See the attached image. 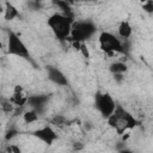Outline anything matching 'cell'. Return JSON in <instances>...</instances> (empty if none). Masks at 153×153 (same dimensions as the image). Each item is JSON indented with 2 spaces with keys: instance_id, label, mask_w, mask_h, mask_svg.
<instances>
[{
  "instance_id": "obj_1",
  "label": "cell",
  "mask_w": 153,
  "mask_h": 153,
  "mask_svg": "<svg viewBox=\"0 0 153 153\" xmlns=\"http://www.w3.org/2000/svg\"><path fill=\"white\" fill-rule=\"evenodd\" d=\"M108 124L114 128L117 134L122 135L126 131L134 129L137 126V121L128 110L117 105L114 114L108 118Z\"/></svg>"
},
{
  "instance_id": "obj_2",
  "label": "cell",
  "mask_w": 153,
  "mask_h": 153,
  "mask_svg": "<svg viewBox=\"0 0 153 153\" xmlns=\"http://www.w3.org/2000/svg\"><path fill=\"white\" fill-rule=\"evenodd\" d=\"M74 22V19L68 18L62 13H54L48 18V26L59 41H67L71 36Z\"/></svg>"
},
{
  "instance_id": "obj_3",
  "label": "cell",
  "mask_w": 153,
  "mask_h": 153,
  "mask_svg": "<svg viewBox=\"0 0 153 153\" xmlns=\"http://www.w3.org/2000/svg\"><path fill=\"white\" fill-rule=\"evenodd\" d=\"M97 31L96 25L90 20H76L73 23L71 36L67 41L84 43L86 39L92 37Z\"/></svg>"
},
{
  "instance_id": "obj_4",
  "label": "cell",
  "mask_w": 153,
  "mask_h": 153,
  "mask_svg": "<svg viewBox=\"0 0 153 153\" xmlns=\"http://www.w3.org/2000/svg\"><path fill=\"white\" fill-rule=\"evenodd\" d=\"M99 47L100 49L108 54V55H114L116 53H123L124 51V45L122 42L112 33L110 32H102L99 35Z\"/></svg>"
},
{
  "instance_id": "obj_5",
  "label": "cell",
  "mask_w": 153,
  "mask_h": 153,
  "mask_svg": "<svg viewBox=\"0 0 153 153\" xmlns=\"http://www.w3.org/2000/svg\"><path fill=\"white\" fill-rule=\"evenodd\" d=\"M94 106L98 110V112L104 117V118H109L115 109H116V103L112 99V97L109 93H103V92H96L94 94Z\"/></svg>"
},
{
  "instance_id": "obj_6",
  "label": "cell",
  "mask_w": 153,
  "mask_h": 153,
  "mask_svg": "<svg viewBox=\"0 0 153 153\" xmlns=\"http://www.w3.org/2000/svg\"><path fill=\"white\" fill-rule=\"evenodd\" d=\"M7 53L10 55H14L18 57L30 60L29 49L26 48L25 43L20 39V37L13 31H10L7 35Z\"/></svg>"
},
{
  "instance_id": "obj_7",
  "label": "cell",
  "mask_w": 153,
  "mask_h": 153,
  "mask_svg": "<svg viewBox=\"0 0 153 153\" xmlns=\"http://www.w3.org/2000/svg\"><path fill=\"white\" fill-rule=\"evenodd\" d=\"M31 134H32V136H35L39 141L44 142L45 145H53V142L59 139L56 131L50 126H43V127L33 130Z\"/></svg>"
},
{
  "instance_id": "obj_8",
  "label": "cell",
  "mask_w": 153,
  "mask_h": 153,
  "mask_svg": "<svg viewBox=\"0 0 153 153\" xmlns=\"http://www.w3.org/2000/svg\"><path fill=\"white\" fill-rule=\"evenodd\" d=\"M47 73H48V78L50 81H53L54 84L59 85V86H67L68 85V80L66 78V75L56 67L54 66H48L47 67Z\"/></svg>"
},
{
  "instance_id": "obj_9",
  "label": "cell",
  "mask_w": 153,
  "mask_h": 153,
  "mask_svg": "<svg viewBox=\"0 0 153 153\" xmlns=\"http://www.w3.org/2000/svg\"><path fill=\"white\" fill-rule=\"evenodd\" d=\"M27 99H29V96H26L23 91V87L17 85L14 87V91H13V96L10 98V100L13 103L14 106L17 108H23L27 104Z\"/></svg>"
},
{
  "instance_id": "obj_10",
  "label": "cell",
  "mask_w": 153,
  "mask_h": 153,
  "mask_svg": "<svg viewBox=\"0 0 153 153\" xmlns=\"http://www.w3.org/2000/svg\"><path fill=\"white\" fill-rule=\"evenodd\" d=\"M49 100V97L45 94H37V96H29L27 99V104L30 105V108L32 110H35L36 112L42 111V109L44 108V105L47 104V102Z\"/></svg>"
},
{
  "instance_id": "obj_11",
  "label": "cell",
  "mask_w": 153,
  "mask_h": 153,
  "mask_svg": "<svg viewBox=\"0 0 153 153\" xmlns=\"http://www.w3.org/2000/svg\"><path fill=\"white\" fill-rule=\"evenodd\" d=\"M4 17H5V19L6 20H12V19H14V18H17V17H19V11L17 10V7H14L13 6V4H11V2H4Z\"/></svg>"
},
{
  "instance_id": "obj_12",
  "label": "cell",
  "mask_w": 153,
  "mask_h": 153,
  "mask_svg": "<svg viewBox=\"0 0 153 153\" xmlns=\"http://www.w3.org/2000/svg\"><path fill=\"white\" fill-rule=\"evenodd\" d=\"M54 5H56L60 10H61V13L65 14L66 17L68 18H72L74 19V14H73V10H72V6L68 1H63V0H57V1H54Z\"/></svg>"
},
{
  "instance_id": "obj_13",
  "label": "cell",
  "mask_w": 153,
  "mask_h": 153,
  "mask_svg": "<svg viewBox=\"0 0 153 153\" xmlns=\"http://www.w3.org/2000/svg\"><path fill=\"white\" fill-rule=\"evenodd\" d=\"M117 31H118L120 37H122L123 39H127V38H129V37L131 36L133 29H131L130 24H129L127 20H123V22H121V23H120Z\"/></svg>"
},
{
  "instance_id": "obj_14",
  "label": "cell",
  "mask_w": 153,
  "mask_h": 153,
  "mask_svg": "<svg viewBox=\"0 0 153 153\" xmlns=\"http://www.w3.org/2000/svg\"><path fill=\"white\" fill-rule=\"evenodd\" d=\"M128 67L124 62L122 61H116V62H112L110 66H109V71L112 73V74H123L124 72H127Z\"/></svg>"
},
{
  "instance_id": "obj_15",
  "label": "cell",
  "mask_w": 153,
  "mask_h": 153,
  "mask_svg": "<svg viewBox=\"0 0 153 153\" xmlns=\"http://www.w3.org/2000/svg\"><path fill=\"white\" fill-rule=\"evenodd\" d=\"M51 124H54V126H56L57 128H65V127H67V126H69L71 124V121H68L65 116H62V115H55L53 118H51Z\"/></svg>"
},
{
  "instance_id": "obj_16",
  "label": "cell",
  "mask_w": 153,
  "mask_h": 153,
  "mask_svg": "<svg viewBox=\"0 0 153 153\" xmlns=\"http://www.w3.org/2000/svg\"><path fill=\"white\" fill-rule=\"evenodd\" d=\"M23 120L25 123H35L38 121V112H36L35 110L30 109V110H26L23 112Z\"/></svg>"
},
{
  "instance_id": "obj_17",
  "label": "cell",
  "mask_w": 153,
  "mask_h": 153,
  "mask_svg": "<svg viewBox=\"0 0 153 153\" xmlns=\"http://www.w3.org/2000/svg\"><path fill=\"white\" fill-rule=\"evenodd\" d=\"M14 105L10 99H2L1 100V110L5 114H12L14 111Z\"/></svg>"
},
{
  "instance_id": "obj_18",
  "label": "cell",
  "mask_w": 153,
  "mask_h": 153,
  "mask_svg": "<svg viewBox=\"0 0 153 153\" xmlns=\"http://www.w3.org/2000/svg\"><path fill=\"white\" fill-rule=\"evenodd\" d=\"M17 135H18V130L14 129V128H10V129L6 131V134H5V140H6V141H10V140H12L14 136H17Z\"/></svg>"
},
{
  "instance_id": "obj_19",
  "label": "cell",
  "mask_w": 153,
  "mask_h": 153,
  "mask_svg": "<svg viewBox=\"0 0 153 153\" xmlns=\"http://www.w3.org/2000/svg\"><path fill=\"white\" fill-rule=\"evenodd\" d=\"M5 153H22V149L19 148V146H17L14 143H11L6 147Z\"/></svg>"
},
{
  "instance_id": "obj_20",
  "label": "cell",
  "mask_w": 153,
  "mask_h": 153,
  "mask_svg": "<svg viewBox=\"0 0 153 153\" xmlns=\"http://www.w3.org/2000/svg\"><path fill=\"white\" fill-rule=\"evenodd\" d=\"M142 8L145 12L147 13H153V1L149 0V1H146L142 4Z\"/></svg>"
},
{
  "instance_id": "obj_21",
  "label": "cell",
  "mask_w": 153,
  "mask_h": 153,
  "mask_svg": "<svg viewBox=\"0 0 153 153\" xmlns=\"http://www.w3.org/2000/svg\"><path fill=\"white\" fill-rule=\"evenodd\" d=\"M80 53H81L85 57H90V53H88V49H87V47H86V44H85V43H82V44H81Z\"/></svg>"
},
{
  "instance_id": "obj_22",
  "label": "cell",
  "mask_w": 153,
  "mask_h": 153,
  "mask_svg": "<svg viewBox=\"0 0 153 153\" xmlns=\"http://www.w3.org/2000/svg\"><path fill=\"white\" fill-rule=\"evenodd\" d=\"M82 147H84V146H82L80 142H74V143H73V148L76 149V151H78V149H82Z\"/></svg>"
},
{
  "instance_id": "obj_23",
  "label": "cell",
  "mask_w": 153,
  "mask_h": 153,
  "mask_svg": "<svg viewBox=\"0 0 153 153\" xmlns=\"http://www.w3.org/2000/svg\"><path fill=\"white\" fill-rule=\"evenodd\" d=\"M114 76H115V79L117 81H121L123 79V74H114Z\"/></svg>"
},
{
  "instance_id": "obj_24",
  "label": "cell",
  "mask_w": 153,
  "mask_h": 153,
  "mask_svg": "<svg viewBox=\"0 0 153 153\" xmlns=\"http://www.w3.org/2000/svg\"><path fill=\"white\" fill-rule=\"evenodd\" d=\"M118 153H134V152L130 151V149H127V148H122V149H120Z\"/></svg>"
}]
</instances>
